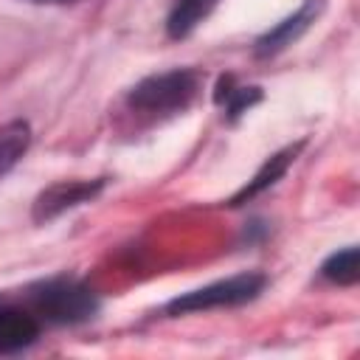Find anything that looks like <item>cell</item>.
I'll use <instances>...</instances> for the list:
<instances>
[{
	"label": "cell",
	"instance_id": "10",
	"mask_svg": "<svg viewBox=\"0 0 360 360\" xmlns=\"http://www.w3.org/2000/svg\"><path fill=\"white\" fill-rule=\"evenodd\" d=\"M214 98L219 104H225V112L233 121L262 98V90L259 87H233V76H222L219 84H217V96Z\"/></svg>",
	"mask_w": 360,
	"mask_h": 360
},
{
	"label": "cell",
	"instance_id": "7",
	"mask_svg": "<svg viewBox=\"0 0 360 360\" xmlns=\"http://www.w3.org/2000/svg\"><path fill=\"white\" fill-rule=\"evenodd\" d=\"M298 149H301V143H295V146H287V149L276 152L273 158H267V160L262 163V169L253 174V180H248V186H242V188H239V191H236V194L228 200V205H242L245 200H250V197L262 194L264 188L276 186V183L284 177V172L290 169V163L295 160Z\"/></svg>",
	"mask_w": 360,
	"mask_h": 360
},
{
	"label": "cell",
	"instance_id": "3",
	"mask_svg": "<svg viewBox=\"0 0 360 360\" xmlns=\"http://www.w3.org/2000/svg\"><path fill=\"white\" fill-rule=\"evenodd\" d=\"M264 290V276L262 273H239L214 284H205L200 290L183 292L174 301H169L166 312L169 315H186V312H200V309H219V307H239L253 301Z\"/></svg>",
	"mask_w": 360,
	"mask_h": 360
},
{
	"label": "cell",
	"instance_id": "11",
	"mask_svg": "<svg viewBox=\"0 0 360 360\" xmlns=\"http://www.w3.org/2000/svg\"><path fill=\"white\" fill-rule=\"evenodd\" d=\"M321 273H323V278H329L335 284H343V287L357 284V278H360V256H357V248H343V250L332 253L323 262Z\"/></svg>",
	"mask_w": 360,
	"mask_h": 360
},
{
	"label": "cell",
	"instance_id": "8",
	"mask_svg": "<svg viewBox=\"0 0 360 360\" xmlns=\"http://www.w3.org/2000/svg\"><path fill=\"white\" fill-rule=\"evenodd\" d=\"M214 6H217V0H174L172 11H169V20H166L169 37H174V39L188 37L211 14Z\"/></svg>",
	"mask_w": 360,
	"mask_h": 360
},
{
	"label": "cell",
	"instance_id": "6",
	"mask_svg": "<svg viewBox=\"0 0 360 360\" xmlns=\"http://www.w3.org/2000/svg\"><path fill=\"white\" fill-rule=\"evenodd\" d=\"M318 8H321V0H307L292 17L281 20L276 28H270L264 37H259V42H256V53H259V56H273V53L290 48V45H292V42H295V39L315 22Z\"/></svg>",
	"mask_w": 360,
	"mask_h": 360
},
{
	"label": "cell",
	"instance_id": "2",
	"mask_svg": "<svg viewBox=\"0 0 360 360\" xmlns=\"http://www.w3.org/2000/svg\"><path fill=\"white\" fill-rule=\"evenodd\" d=\"M31 312L45 323H82L98 309L96 295L76 278H51L28 292Z\"/></svg>",
	"mask_w": 360,
	"mask_h": 360
},
{
	"label": "cell",
	"instance_id": "5",
	"mask_svg": "<svg viewBox=\"0 0 360 360\" xmlns=\"http://www.w3.org/2000/svg\"><path fill=\"white\" fill-rule=\"evenodd\" d=\"M39 335V318L8 301V298H0V352H20L25 346H31Z\"/></svg>",
	"mask_w": 360,
	"mask_h": 360
},
{
	"label": "cell",
	"instance_id": "12",
	"mask_svg": "<svg viewBox=\"0 0 360 360\" xmlns=\"http://www.w3.org/2000/svg\"><path fill=\"white\" fill-rule=\"evenodd\" d=\"M37 3H62V0H37Z\"/></svg>",
	"mask_w": 360,
	"mask_h": 360
},
{
	"label": "cell",
	"instance_id": "9",
	"mask_svg": "<svg viewBox=\"0 0 360 360\" xmlns=\"http://www.w3.org/2000/svg\"><path fill=\"white\" fill-rule=\"evenodd\" d=\"M31 141V129L25 121H8L0 127V180L17 166Z\"/></svg>",
	"mask_w": 360,
	"mask_h": 360
},
{
	"label": "cell",
	"instance_id": "4",
	"mask_svg": "<svg viewBox=\"0 0 360 360\" xmlns=\"http://www.w3.org/2000/svg\"><path fill=\"white\" fill-rule=\"evenodd\" d=\"M104 180H62L48 186L37 200H34V222H48L59 217L68 208H76L87 200H93L101 191Z\"/></svg>",
	"mask_w": 360,
	"mask_h": 360
},
{
	"label": "cell",
	"instance_id": "1",
	"mask_svg": "<svg viewBox=\"0 0 360 360\" xmlns=\"http://www.w3.org/2000/svg\"><path fill=\"white\" fill-rule=\"evenodd\" d=\"M200 84H202L200 70L174 68V70L141 79L129 90L127 101L141 115H172V112H183L197 98Z\"/></svg>",
	"mask_w": 360,
	"mask_h": 360
}]
</instances>
